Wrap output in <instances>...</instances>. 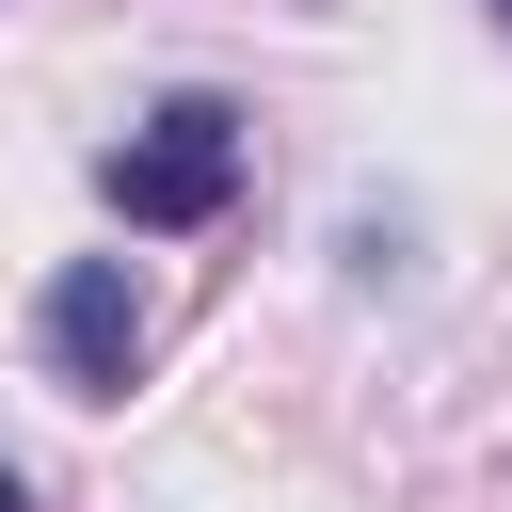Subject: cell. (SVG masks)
Here are the masks:
<instances>
[{"instance_id":"7a4b0ae2","label":"cell","mask_w":512,"mask_h":512,"mask_svg":"<svg viewBox=\"0 0 512 512\" xmlns=\"http://www.w3.org/2000/svg\"><path fill=\"white\" fill-rule=\"evenodd\" d=\"M48 368H64V400H128V368H144V288H128V256L48 272Z\"/></svg>"},{"instance_id":"3957f363","label":"cell","mask_w":512,"mask_h":512,"mask_svg":"<svg viewBox=\"0 0 512 512\" xmlns=\"http://www.w3.org/2000/svg\"><path fill=\"white\" fill-rule=\"evenodd\" d=\"M0 512H32V480H16V464H0Z\"/></svg>"},{"instance_id":"6da1fadb","label":"cell","mask_w":512,"mask_h":512,"mask_svg":"<svg viewBox=\"0 0 512 512\" xmlns=\"http://www.w3.org/2000/svg\"><path fill=\"white\" fill-rule=\"evenodd\" d=\"M96 192H112V224H208V208L240 192V112H224V96L144 112V128L96 160Z\"/></svg>"},{"instance_id":"277c9868","label":"cell","mask_w":512,"mask_h":512,"mask_svg":"<svg viewBox=\"0 0 512 512\" xmlns=\"http://www.w3.org/2000/svg\"><path fill=\"white\" fill-rule=\"evenodd\" d=\"M496 16H512V0H496Z\"/></svg>"}]
</instances>
